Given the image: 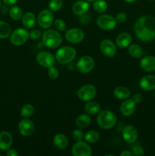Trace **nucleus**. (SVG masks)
<instances>
[{"label": "nucleus", "instance_id": "39", "mask_svg": "<svg viewBox=\"0 0 155 156\" xmlns=\"http://www.w3.org/2000/svg\"><path fill=\"white\" fill-rule=\"evenodd\" d=\"M132 153L133 155L141 156L144 155V149L141 146H135L132 149Z\"/></svg>", "mask_w": 155, "mask_h": 156}, {"label": "nucleus", "instance_id": "31", "mask_svg": "<svg viewBox=\"0 0 155 156\" xmlns=\"http://www.w3.org/2000/svg\"><path fill=\"white\" fill-rule=\"evenodd\" d=\"M93 8L94 11L98 13H104L107 10V3L104 0H95L94 1Z\"/></svg>", "mask_w": 155, "mask_h": 156}, {"label": "nucleus", "instance_id": "2", "mask_svg": "<svg viewBox=\"0 0 155 156\" xmlns=\"http://www.w3.org/2000/svg\"><path fill=\"white\" fill-rule=\"evenodd\" d=\"M42 41L45 47L50 49H56L61 45L62 38L58 30L46 29L42 34Z\"/></svg>", "mask_w": 155, "mask_h": 156}, {"label": "nucleus", "instance_id": "32", "mask_svg": "<svg viewBox=\"0 0 155 156\" xmlns=\"http://www.w3.org/2000/svg\"><path fill=\"white\" fill-rule=\"evenodd\" d=\"M34 107L30 104H27L21 108V115L23 117H29L32 116L34 113Z\"/></svg>", "mask_w": 155, "mask_h": 156}, {"label": "nucleus", "instance_id": "33", "mask_svg": "<svg viewBox=\"0 0 155 156\" xmlns=\"http://www.w3.org/2000/svg\"><path fill=\"white\" fill-rule=\"evenodd\" d=\"M62 7V0H50L49 2V9L52 12H57Z\"/></svg>", "mask_w": 155, "mask_h": 156}, {"label": "nucleus", "instance_id": "44", "mask_svg": "<svg viewBox=\"0 0 155 156\" xmlns=\"http://www.w3.org/2000/svg\"><path fill=\"white\" fill-rule=\"evenodd\" d=\"M137 0H124V2H128V3H133V2H135Z\"/></svg>", "mask_w": 155, "mask_h": 156}, {"label": "nucleus", "instance_id": "13", "mask_svg": "<svg viewBox=\"0 0 155 156\" xmlns=\"http://www.w3.org/2000/svg\"><path fill=\"white\" fill-rule=\"evenodd\" d=\"M18 130L23 136H30L35 130V125L31 120L24 118L18 123Z\"/></svg>", "mask_w": 155, "mask_h": 156}, {"label": "nucleus", "instance_id": "25", "mask_svg": "<svg viewBox=\"0 0 155 156\" xmlns=\"http://www.w3.org/2000/svg\"><path fill=\"white\" fill-rule=\"evenodd\" d=\"M91 123V115L88 114H80L75 120V125L78 128L88 127Z\"/></svg>", "mask_w": 155, "mask_h": 156}, {"label": "nucleus", "instance_id": "4", "mask_svg": "<svg viewBox=\"0 0 155 156\" xmlns=\"http://www.w3.org/2000/svg\"><path fill=\"white\" fill-rule=\"evenodd\" d=\"M56 59L61 64H68L76 57V50L70 46L60 47L55 55Z\"/></svg>", "mask_w": 155, "mask_h": 156}, {"label": "nucleus", "instance_id": "6", "mask_svg": "<svg viewBox=\"0 0 155 156\" xmlns=\"http://www.w3.org/2000/svg\"><path fill=\"white\" fill-rule=\"evenodd\" d=\"M36 21L41 28H50L53 24V21H54V15H53V12L51 10H47V9L41 11L38 14Z\"/></svg>", "mask_w": 155, "mask_h": 156}, {"label": "nucleus", "instance_id": "15", "mask_svg": "<svg viewBox=\"0 0 155 156\" xmlns=\"http://www.w3.org/2000/svg\"><path fill=\"white\" fill-rule=\"evenodd\" d=\"M122 138L125 142L132 144V143H135L138 139V130L132 125H128V126H125L124 129H122Z\"/></svg>", "mask_w": 155, "mask_h": 156}, {"label": "nucleus", "instance_id": "38", "mask_svg": "<svg viewBox=\"0 0 155 156\" xmlns=\"http://www.w3.org/2000/svg\"><path fill=\"white\" fill-rule=\"evenodd\" d=\"M115 18L116 20L117 23L122 24V23H124L127 20V15L126 13H124V12H119V13L117 14Z\"/></svg>", "mask_w": 155, "mask_h": 156}, {"label": "nucleus", "instance_id": "37", "mask_svg": "<svg viewBox=\"0 0 155 156\" xmlns=\"http://www.w3.org/2000/svg\"><path fill=\"white\" fill-rule=\"evenodd\" d=\"M41 36H42L41 31L40 30H38V29H33L29 33V37L33 40L40 39Z\"/></svg>", "mask_w": 155, "mask_h": 156}, {"label": "nucleus", "instance_id": "12", "mask_svg": "<svg viewBox=\"0 0 155 156\" xmlns=\"http://www.w3.org/2000/svg\"><path fill=\"white\" fill-rule=\"evenodd\" d=\"M65 37L67 41L71 44H79L84 38V32L79 28H71L66 30Z\"/></svg>", "mask_w": 155, "mask_h": 156}, {"label": "nucleus", "instance_id": "1", "mask_svg": "<svg viewBox=\"0 0 155 156\" xmlns=\"http://www.w3.org/2000/svg\"><path fill=\"white\" fill-rule=\"evenodd\" d=\"M137 37L143 42H150L155 39V17L150 15L140 17L134 24Z\"/></svg>", "mask_w": 155, "mask_h": 156}, {"label": "nucleus", "instance_id": "19", "mask_svg": "<svg viewBox=\"0 0 155 156\" xmlns=\"http://www.w3.org/2000/svg\"><path fill=\"white\" fill-rule=\"evenodd\" d=\"M132 37L131 36L130 34L126 33V32L119 34L115 38V44H116L117 47L122 49L129 47L132 44Z\"/></svg>", "mask_w": 155, "mask_h": 156}, {"label": "nucleus", "instance_id": "40", "mask_svg": "<svg viewBox=\"0 0 155 156\" xmlns=\"http://www.w3.org/2000/svg\"><path fill=\"white\" fill-rule=\"evenodd\" d=\"M142 94H140V93H136V94H134L133 97H132V100H133L136 104L141 103V102L142 101Z\"/></svg>", "mask_w": 155, "mask_h": 156}, {"label": "nucleus", "instance_id": "16", "mask_svg": "<svg viewBox=\"0 0 155 156\" xmlns=\"http://www.w3.org/2000/svg\"><path fill=\"white\" fill-rule=\"evenodd\" d=\"M136 108V103L132 99H125L120 105V112L125 117H129L134 114Z\"/></svg>", "mask_w": 155, "mask_h": 156}, {"label": "nucleus", "instance_id": "27", "mask_svg": "<svg viewBox=\"0 0 155 156\" xmlns=\"http://www.w3.org/2000/svg\"><path fill=\"white\" fill-rule=\"evenodd\" d=\"M128 51H129V55H130L132 57L136 58V59L141 58L143 55L142 48H141L138 44H131L129 47Z\"/></svg>", "mask_w": 155, "mask_h": 156}, {"label": "nucleus", "instance_id": "26", "mask_svg": "<svg viewBox=\"0 0 155 156\" xmlns=\"http://www.w3.org/2000/svg\"><path fill=\"white\" fill-rule=\"evenodd\" d=\"M100 109H101V107L100 104L96 101H89L84 106L85 112L89 115H94V114H98L100 111Z\"/></svg>", "mask_w": 155, "mask_h": 156}, {"label": "nucleus", "instance_id": "24", "mask_svg": "<svg viewBox=\"0 0 155 156\" xmlns=\"http://www.w3.org/2000/svg\"><path fill=\"white\" fill-rule=\"evenodd\" d=\"M113 94L119 100H125L130 97L131 91L128 88L124 86H118L114 89Z\"/></svg>", "mask_w": 155, "mask_h": 156}, {"label": "nucleus", "instance_id": "9", "mask_svg": "<svg viewBox=\"0 0 155 156\" xmlns=\"http://www.w3.org/2000/svg\"><path fill=\"white\" fill-rule=\"evenodd\" d=\"M76 67L79 73L86 74L93 70L94 67V60L91 56H81L76 64Z\"/></svg>", "mask_w": 155, "mask_h": 156}, {"label": "nucleus", "instance_id": "10", "mask_svg": "<svg viewBox=\"0 0 155 156\" xmlns=\"http://www.w3.org/2000/svg\"><path fill=\"white\" fill-rule=\"evenodd\" d=\"M71 152L74 156H91L92 155V150L87 142H76L71 148Z\"/></svg>", "mask_w": 155, "mask_h": 156}, {"label": "nucleus", "instance_id": "8", "mask_svg": "<svg viewBox=\"0 0 155 156\" xmlns=\"http://www.w3.org/2000/svg\"><path fill=\"white\" fill-rule=\"evenodd\" d=\"M29 38V32L26 29L18 28L12 32L10 41L13 45L21 46L25 44Z\"/></svg>", "mask_w": 155, "mask_h": 156}, {"label": "nucleus", "instance_id": "34", "mask_svg": "<svg viewBox=\"0 0 155 156\" xmlns=\"http://www.w3.org/2000/svg\"><path fill=\"white\" fill-rule=\"evenodd\" d=\"M53 26L56 30L65 31L66 30V24L62 19H56L53 21Z\"/></svg>", "mask_w": 155, "mask_h": 156}, {"label": "nucleus", "instance_id": "18", "mask_svg": "<svg viewBox=\"0 0 155 156\" xmlns=\"http://www.w3.org/2000/svg\"><path fill=\"white\" fill-rule=\"evenodd\" d=\"M13 143V136L11 133L3 131L0 133V150L7 151Z\"/></svg>", "mask_w": 155, "mask_h": 156}, {"label": "nucleus", "instance_id": "21", "mask_svg": "<svg viewBox=\"0 0 155 156\" xmlns=\"http://www.w3.org/2000/svg\"><path fill=\"white\" fill-rule=\"evenodd\" d=\"M90 9V5L88 2L84 0H79L75 2L72 5V12L76 15H83L88 12Z\"/></svg>", "mask_w": 155, "mask_h": 156}, {"label": "nucleus", "instance_id": "46", "mask_svg": "<svg viewBox=\"0 0 155 156\" xmlns=\"http://www.w3.org/2000/svg\"><path fill=\"white\" fill-rule=\"evenodd\" d=\"M0 7H1V0H0Z\"/></svg>", "mask_w": 155, "mask_h": 156}, {"label": "nucleus", "instance_id": "29", "mask_svg": "<svg viewBox=\"0 0 155 156\" xmlns=\"http://www.w3.org/2000/svg\"><path fill=\"white\" fill-rule=\"evenodd\" d=\"M9 16L12 19L15 21H18L21 19L23 16V11L19 6L13 5L10 9H9Z\"/></svg>", "mask_w": 155, "mask_h": 156}, {"label": "nucleus", "instance_id": "41", "mask_svg": "<svg viewBox=\"0 0 155 156\" xmlns=\"http://www.w3.org/2000/svg\"><path fill=\"white\" fill-rule=\"evenodd\" d=\"M18 151L15 150V149H9L6 152V155L7 156H18Z\"/></svg>", "mask_w": 155, "mask_h": 156}, {"label": "nucleus", "instance_id": "14", "mask_svg": "<svg viewBox=\"0 0 155 156\" xmlns=\"http://www.w3.org/2000/svg\"><path fill=\"white\" fill-rule=\"evenodd\" d=\"M100 50L101 53L107 57H113L116 53L115 44L109 39H105L100 42Z\"/></svg>", "mask_w": 155, "mask_h": 156}, {"label": "nucleus", "instance_id": "36", "mask_svg": "<svg viewBox=\"0 0 155 156\" xmlns=\"http://www.w3.org/2000/svg\"><path fill=\"white\" fill-rule=\"evenodd\" d=\"M48 76L51 79H56L59 76V72L57 68L54 66H51L49 68Z\"/></svg>", "mask_w": 155, "mask_h": 156}, {"label": "nucleus", "instance_id": "43", "mask_svg": "<svg viewBox=\"0 0 155 156\" xmlns=\"http://www.w3.org/2000/svg\"><path fill=\"white\" fill-rule=\"evenodd\" d=\"M120 155L121 156H132L133 155V153H132V152H131V151H129V150H124L123 152H122L121 153H120Z\"/></svg>", "mask_w": 155, "mask_h": 156}, {"label": "nucleus", "instance_id": "42", "mask_svg": "<svg viewBox=\"0 0 155 156\" xmlns=\"http://www.w3.org/2000/svg\"><path fill=\"white\" fill-rule=\"evenodd\" d=\"M2 1L6 5H14L15 4H16L18 0H2Z\"/></svg>", "mask_w": 155, "mask_h": 156}, {"label": "nucleus", "instance_id": "7", "mask_svg": "<svg viewBox=\"0 0 155 156\" xmlns=\"http://www.w3.org/2000/svg\"><path fill=\"white\" fill-rule=\"evenodd\" d=\"M97 24L103 30H112L115 27L117 21L114 17L110 15H101L97 17Z\"/></svg>", "mask_w": 155, "mask_h": 156}, {"label": "nucleus", "instance_id": "22", "mask_svg": "<svg viewBox=\"0 0 155 156\" xmlns=\"http://www.w3.org/2000/svg\"><path fill=\"white\" fill-rule=\"evenodd\" d=\"M22 24L26 28H33L36 22V18L33 12H26L21 18Z\"/></svg>", "mask_w": 155, "mask_h": 156}, {"label": "nucleus", "instance_id": "45", "mask_svg": "<svg viewBox=\"0 0 155 156\" xmlns=\"http://www.w3.org/2000/svg\"><path fill=\"white\" fill-rule=\"evenodd\" d=\"M85 1L88 2H94V1H95V0H85Z\"/></svg>", "mask_w": 155, "mask_h": 156}, {"label": "nucleus", "instance_id": "47", "mask_svg": "<svg viewBox=\"0 0 155 156\" xmlns=\"http://www.w3.org/2000/svg\"><path fill=\"white\" fill-rule=\"evenodd\" d=\"M150 1H154V0H150Z\"/></svg>", "mask_w": 155, "mask_h": 156}, {"label": "nucleus", "instance_id": "17", "mask_svg": "<svg viewBox=\"0 0 155 156\" xmlns=\"http://www.w3.org/2000/svg\"><path fill=\"white\" fill-rule=\"evenodd\" d=\"M139 86L141 89L146 91H153L155 89V76L147 75L143 76L139 82Z\"/></svg>", "mask_w": 155, "mask_h": 156}, {"label": "nucleus", "instance_id": "35", "mask_svg": "<svg viewBox=\"0 0 155 156\" xmlns=\"http://www.w3.org/2000/svg\"><path fill=\"white\" fill-rule=\"evenodd\" d=\"M71 136H72L73 140L75 142L81 141L84 139V133L81 129H76L74 130H73L72 133H71Z\"/></svg>", "mask_w": 155, "mask_h": 156}, {"label": "nucleus", "instance_id": "20", "mask_svg": "<svg viewBox=\"0 0 155 156\" xmlns=\"http://www.w3.org/2000/svg\"><path fill=\"white\" fill-rule=\"evenodd\" d=\"M141 68L147 73L155 71V56H146L141 59L140 62Z\"/></svg>", "mask_w": 155, "mask_h": 156}, {"label": "nucleus", "instance_id": "11", "mask_svg": "<svg viewBox=\"0 0 155 156\" xmlns=\"http://www.w3.org/2000/svg\"><path fill=\"white\" fill-rule=\"evenodd\" d=\"M36 59L40 66L49 69L50 67L53 66L56 61V57L49 52L42 51L37 53Z\"/></svg>", "mask_w": 155, "mask_h": 156}, {"label": "nucleus", "instance_id": "48", "mask_svg": "<svg viewBox=\"0 0 155 156\" xmlns=\"http://www.w3.org/2000/svg\"><path fill=\"white\" fill-rule=\"evenodd\" d=\"M154 96H155V91H154Z\"/></svg>", "mask_w": 155, "mask_h": 156}, {"label": "nucleus", "instance_id": "3", "mask_svg": "<svg viewBox=\"0 0 155 156\" xmlns=\"http://www.w3.org/2000/svg\"><path fill=\"white\" fill-rule=\"evenodd\" d=\"M97 123L103 129H109L113 127L117 121L116 115L112 111L103 110L100 111L97 115Z\"/></svg>", "mask_w": 155, "mask_h": 156}, {"label": "nucleus", "instance_id": "23", "mask_svg": "<svg viewBox=\"0 0 155 156\" xmlns=\"http://www.w3.org/2000/svg\"><path fill=\"white\" fill-rule=\"evenodd\" d=\"M53 144L59 149H64L68 146V140L66 136L62 133H58L53 137Z\"/></svg>", "mask_w": 155, "mask_h": 156}, {"label": "nucleus", "instance_id": "5", "mask_svg": "<svg viewBox=\"0 0 155 156\" xmlns=\"http://www.w3.org/2000/svg\"><path fill=\"white\" fill-rule=\"evenodd\" d=\"M77 95L82 101H89L97 95V88L91 84H86L79 88Z\"/></svg>", "mask_w": 155, "mask_h": 156}, {"label": "nucleus", "instance_id": "30", "mask_svg": "<svg viewBox=\"0 0 155 156\" xmlns=\"http://www.w3.org/2000/svg\"><path fill=\"white\" fill-rule=\"evenodd\" d=\"M84 140L88 143H95L100 139V133L96 130H89L84 136Z\"/></svg>", "mask_w": 155, "mask_h": 156}, {"label": "nucleus", "instance_id": "28", "mask_svg": "<svg viewBox=\"0 0 155 156\" xmlns=\"http://www.w3.org/2000/svg\"><path fill=\"white\" fill-rule=\"evenodd\" d=\"M12 34V27L7 22L0 21V39L9 37Z\"/></svg>", "mask_w": 155, "mask_h": 156}]
</instances>
